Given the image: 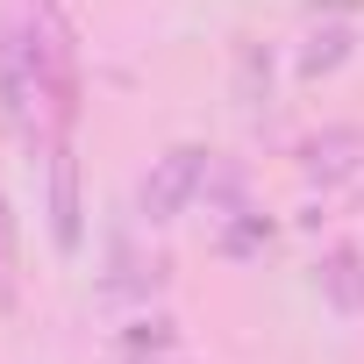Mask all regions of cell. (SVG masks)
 <instances>
[{
    "instance_id": "cell-1",
    "label": "cell",
    "mask_w": 364,
    "mask_h": 364,
    "mask_svg": "<svg viewBox=\"0 0 364 364\" xmlns=\"http://www.w3.org/2000/svg\"><path fill=\"white\" fill-rule=\"evenodd\" d=\"M22 36V50H29V65H36V79H43V100H50V114H58V136L79 122V43H72V29L58 22V8H29V22L15 29Z\"/></svg>"
},
{
    "instance_id": "cell-2",
    "label": "cell",
    "mask_w": 364,
    "mask_h": 364,
    "mask_svg": "<svg viewBox=\"0 0 364 364\" xmlns=\"http://www.w3.org/2000/svg\"><path fill=\"white\" fill-rule=\"evenodd\" d=\"M208 164H215V150H200V143H171V150L143 171V186H136V222L171 229L178 215L193 208V193L208 186Z\"/></svg>"
},
{
    "instance_id": "cell-3",
    "label": "cell",
    "mask_w": 364,
    "mask_h": 364,
    "mask_svg": "<svg viewBox=\"0 0 364 364\" xmlns=\"http://www.w3.org/2000/svg\"><path fill=\"white\" fill-rule=\"evenodd\" d=\"M293 157H300V178H307V186L336 193V186H350V178L364 171V129H357V122H328V129H314Z\"/></svg>"
},
{
    "instance_id": "cell-4",
    "label": "cell",
    "mask_w": 364,
    "mask_h": 364,
    "mask_svg": "<svg viewBox=\"0 0 364 364\" xmlns=\"http://www.w3.org/2000/svg\"><path fill=\"white\" fill-rule=\"evenodd\" d=\"M50 243H58V257H79V243H86V208H79V157H72V143H65V136L50 143Z\"/></svg>"
},
{
    "instance_id": "cell-5",
    "label": "cell",
    "mask_w": 364,
    "mask_h": 364,
    "mask_svg": "<svg viewBox=\"0 0 364 364\" xmlns=\"http://www.w3.org/2000/svg\"><path fill=\"white\" fill-rule=\"evenodd\" d=\"M314 286H321L328 307L364 314V250H357V243H328V250L314 257Z\"/></svg>"
},
{
    "instance_id": "cell-6",
    "label": "cell",
    "mask_w": 364,
    "mask_h": 364,
    "mask_svg": "<svg viewBox=\"0 0 364 364\" xmlns=\"http://www.w3.org/2000/svg\"><path fill=\"white\" fill-rule=\"evenodd\" d=\"M229 86H236V107H243V114H264V107H272V50H264L257 36H236V50H229Z\"/></svg>"
},
{
    "instance_id": "cell-7",
    "label": "cell",
    "mask_w": 364,
    "mask_h": 364,
    "mask_svg": "<svg viewBox=\"0 0 364 364\" xmlns=\"http://www.w3.org/2000/svg\"><path fill=\"white\" fill-rule=\"evenodd\" d=\"M350 58H357V29H350V22H321V29H307L293 72H300V79H328V72H343Z\"/></svg>"
},
{
    "instance_id": "cell-8",
    "label": "cell",
    "mask_w": 364,
    "mask_h": 364,
    "mask_svg": "<svg viewBox=\"0 0 364 364\" xmlns=\"http://www.w3.org/2000/svg\"><path fill=\"white\" fill-rule=\"evenodd\" d=\"M114 350L136 357V364H143V357H171V350H178V321H171V314H136V321L114 328Z\"/></svg>"
},
{
    "instance_id": "cell-9",
    "label": "cell",
    "mask_w": 364,
    "mask_h": 364,
    "mask_svg": "<svg viewBox=\"0 0 364 364\" xmlns=\"http://www.w3.org/2000/svg\"><path fill=\"white\" fill-rule=\"evenodd\" d=\"M157 286H164V264H157V257L143 264L136 250H114V272L100 279V300H129V293H157Z\"/></svg>"
},
{
    "instance_id": "cell-10",
    "label": "cell",
    "mask_w": 364,
    "mask_h": 364,
    "mask_svg": "<svg viewBox=\"0 0 364 364\" xmlns=\"http://www.w3.org/2000/svg\"><path fill=\"white\" fill-rule=\"evenodd\" d=\"M264 243H272V222H264L257 208H236L229 229H222V257H257Z\"/></svg>"
},
{
    "instance_id": "cell-11",
    "label": "cell",
    "mask_w": 364,
    "mask_h": 364,
    "mask_svg": "<svg viewBox=\"0 0 364 364\" xmlns=\"http://www.w3.org/2000/svg\"><path fill=\"white\" fill-rule=\"evenodd\" d=\"M0 264H8V200H0Z\"/></svg>"
},
{
    "instance_id": "cell-12",
    "label": "cell",
    "mask_w": 364,
    "mask_h": 364,
    "mask_svg": "<svg viewBox=\"0 0 364 364\" xmlns=\"http://www.w3.org/2000/svg\"><path fill=\"white\" fill-rule=\"evenodd\" d=\"M143 364H178V357H143Z\"/></svg>"
},
{
    "instance_id": "cell-13",
    "label": "cell",
    "mask_w": 364,
    "mask_h": 364,
    "mask_svg": "<svg viewBox=\"0 0 364 364\" xmlns=\"http://www.w3.org/2000/svg\"><path fill=\"white\" fill-rule=\"evenodd\" d=\"M43 8H58V0H43Z\"/></svg>"
}]
</instances>
